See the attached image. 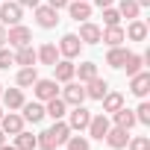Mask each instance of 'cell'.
Instances as JSON below:
<instances>
[{
    "label": "cell",
    "mask_w": 150,
    "mask_h": 150,
    "mask_svg": "<svg viewBox=\"0 0 150 150\" xmlns=\"http://www.w3.org/2000/svg\"><path fill=\"white\" fill-rule=\"evenodd\" d=\"M35 21H38L41 30H53L59 24V15H56L53 6H35Z\"/></svg>",
    "instance_id": "10"
},
{
    "label": "cell",
    "mask_w": 150,
    "mask_h": 150,
    "mask_svg": "<svg viewBox=\"0 0 150 150\" xmlns=\"http://www.w3.org/2000/svg\"><path fill=\"white\" fill-rule=\"evenodd\" d=\"M0 144H6V132L3 129H0Z\"/></svg>",
    "instance_id": "43"
},
{
    "label": "cell",
    "mask_w": 150,
    "mask_h": 150,
    "mask_svg": "<svg viewBox=\"0 0 150 150\" xmlns=\"http://www.w3.org/2000/svg\"><path fill=\"white\" fill-rule=\"evenodd\" d=\"M68 115H71V118H68V127H71V132H74V129H77V132H83V129L88 127V121H91V112H88L83 103H80V106H74Z\"/></svg>",
    "instance_id": "4"
},
{
    "label": "cell",
    "mask_w": 150,
    "mask_h": 150,
    "mask_svg": "<svg viewBox=\"0 0 150 150\" xmlns=\"http://www.w3.org/2000/svg\"><path fill=\"white\" fill-rule=\"evenodd\" d=\"M112 150H124L127 147V141H129V129H121V127H109V132H106V138H103Z\"/></svg>",
    "instance_id": "11"
},
{
    "label": "cell",
    "mask_w": 150,
    "mask_h": 150,
    "mask_svg": "<svg viewBox=\"0 0 150 150\" xmlns=\"http://www.w3.org/2000/svg\"><path fill=\"white\" fill-rule=\"evenodd\" d=\"M135 121H138V124H150V103H147V100L138 103V109H135Z\"/></svg>",
    "instance_id": "33"
},
{
    "label": "cell",
    "mask_w": 150,
    "mask_h": 150,
    "mask_svg": "<svg viewBox=\"0 0 150 150\" xmlns=\"http://www.w3.org/2000/svg\"><path fill=\"white\" fill-rule=\"evenodd\" d=\"M127 53H129V50H124L121 44H118V47H109V53H106V65H109V68H124Z\"/></svg>",
    "instance_id": "26"
},
{
    "label": "cell",
    "mask_w": 150,
    "mask_h": 150,
    "mask_svg": "<svg viewBox=\"0 0 150 150\" xmlns=\"http://www.w3.org/2000/svg\"><path fill=\"white\" fill-rule=\"evenodd\" d=\"M68 135H71L68 121H56L50 129H44V132L38 135V147H41V150H56L59 144H65V141H68Z\"/></svg>",
    "instance_id": "1"
},
{
    "label": "cell",
    "mask_w": 150,
    "mask_h": 150,
    "mask_svg": "<svg viewBox=\"0 0 150 150\" xmlns=\"http://www.w3.org/2000/svg\"><path fill=\"white\" fill-rule=\"evenodd\" d=\"M109 127H112V124H109V118H106V115H91V121H88V127H86V129H88V135H91V138L103 141V138H106V132H109Z\"/></svg>",
    "instance_id": "9"
},
{
    "label": "cell",
    "mask_w": 150,
    "mask_h": 150,
    "mask_svg": "<svg viewBox=\"0 0 150 150\" xmlns=\"http://www.w3.org/2000/svg\"><path fill=\"white\" fill-rule=\"evenodd\" d=\"M135 3H138V6H150V0H135Z\"/></svg>",
    "instance_id": "42"
},
{
    "label": "cell",
    "mask_w": 150,
    "mask_h": 150,
    "mask_svg": "<svg viewBox=\"0 0 150 150\" xmlns=\"http://www.w3.org/2000/svg\"><path fill=\"white\" fill-rule=\"evenodd\" d=\"M21 109H24V115H21V118H24V121H30V124H38V121L44 118V103H41V100H38V103H35V100H33V103H27V100H24V106H21Z\"/></svg>",
    "instance_id": "20"
},
{
    "label": "cell",
    "mask_w": 150,
    "mask_h": 150,
    "mask_svg": "<svg viewBox=\"0 0 150 150\" xmlns=\"http://www.w3.org/2000/svg\"><path fill=\"white\" fill-rule=\"evenodd\" d=\"M86 3H91V0H86Z\"/></svg>",
    "instance_id": "46"
},
{
    "label": "cell",
    "mask_w": 150,
    "mask_h": 150,
    "mask_svg": "<svg viewBox=\"0 0 150 150\" xmlns=\"http://www.w3.org/2000/svg\"><path fill=\"white\" fill-rule=\"evenodd\" d=\"M0 94H3V86H0Z\"/></svg>",
    "instance_id": "44"
},
{
    "label": "cell",
    "mask_w": 150,
    "mask_h": 150,
    "mask_svg": "<svg viewBox=\"0 0 150 150\" xmlns=\"http://www.w3.org/2000/svg\"><path fill=\"white\" fill-rule=\"evenodd\" d=\"M77 74H80V83H88V80L97 77V65L94 62H83V65H77Z\"/></svg>",
    "instance_id": "30"
},
{
    "label": "cell",
    "mask_w": 150,
    "mask_h": 150,
    "mask_svg": "<svg viewBox=\"0 0 150 150\" xmlns=\"http://www.w3.org/2000/svg\"><path fill=\"white\" fill-rule=\"evenodd\" d=\"M68 150H91V141L86 135H68Z\"/></svg>",
    "instance_id": "31"
},
{
    "label": "cell",
    "mask_w": 150,
    "mask_h": 150,
    "mask_svg": "<svg viewBox=\"0 0 150 150\" xmlns=\"http://www.w3.org/2000/svg\"><path fill=\"white\" fill-rule=\"evenodd\" d=\"M124 27L121 24H115V27H106L103 33H100V41H106L109 47H118V44H124Z\"/></svg>",
    "instance_id": "17"
},
{
    "label": "cell",
    "mask_w": 150,
    "mask_h": 150,
    "mask_svg": "<svg viewBox=\"0 0 150 150\" xmlns=\"http://www.w3.org/2000/svg\"><path fill=\"white\" fill-rule=\"evenodd\" d=\"M21 15H24V9L18 3H0V21L3 24L15 27V24H21Z\"/></svg>",
    "instance_id": "13"
},
{
    "label": "cell",
    "mask_w": 150,
    "mask_h": 150,
    "mask_svg": "<svg viewBox=\"0 0 150 150\" xmlns=\"http://www.w3.org/2000/svg\"><path fill=\"white\" fill-rule=\"evenodd\" d=\"M127 147H129V150H150V138H147V135H135V138L127 141Z\"/></svg>",
    "instance_id": "34"
},
{
    "label": "cell",
    "mask_w": 150,
    "mask_h": 150,
    "mask_svg": "<svg viewBox=\"0 0 150 150\" xmlns=\"http://www.w3.org/2000/svg\"><path fill=\"white\" fill-rule=\"evenodd\" d=\"M91 3H94V6H100V9H106V6H112V3H115V0H91Z\"/></svg>",
    "instance_id": "39"
},
{
    "label": "cell",
    "mask_w": 150,
    "mask_h": 150,
    "mask_svg": "<svg viewBox=\"0 0 150 150\" xmlns=\"http://www.w3.org/2000/svg\"><path fill=\"white\" fill-rule=\"evenodd\" d=\"M100 33H103V30H100L97 24H91V21H83L77 35H80V41H83V44H100Z\"/></svg>",
    "instance_id": "12"
},
{
    "label": "cell",
    "mask_w": 150,
    "mask_h": 150,
    "mask_svg": "<svg viewBox=\"0 0 150 150\" xmlns=\"http://www.w3.org/2000/svg\"><path fill=\"white\" fill-rule=\"evenodd\" d=\"M35 80H38V71H35V65H33V68H21V71H18V77H15L18 88H30Z\"/></svg>",
    "instance_id": "25"
},
{
    "label": "cell",
    "mask_w": 150,
    "mask_h": 150,
    "mask_svg": "<svg viewBox=\"0 0 150 150\" xmlns=\"http://www.w3.org/2000/svg\"><path fill=\"white\" fill-rule=\"evenodd\" d=\"M35 59H38L41 65H50V68H53V65L59 62V47H56V44H41V47L35 50Z\"/></svg>",
    "instance_id": "18"
},
{
    "label": "cell",
    "mask_w": 150,
    "mask_h": 150,
    "mask_svg": "<svg viewBox=\"0 0 150 150\" xmlns=\"http://www.w3.org/2000/svg\"><path fill=\"white\" fill-rule=\"evenodd\" d=\"M44 115H50L53 121H62V118L68 115V103H65V100L56 94V97H50V100L44 103Z\"/></svg>",
    "instance_id": "15"
},
{
    "label": "cell",
    "mask_w": 150,
    "mask_h": 150,
    "mask_svg": "<svg viewBox=\"0 0 150 150\" xmlns=\"http://www.w3.org/2000/svg\"><path fill=\"white\" fill-rule=\"evenodd\" d=\"M0 118H3V109H0Z\"/></svg>",
    "instance_id": "45"
},
{
    "label": "cell",
    "mask_w": 150,
    "mask_h": 150,
    "mask_svg": "<svg viewBox=\"0 0 150 150\" xmlns=\"http://www.w3.org/2000/svg\"><path fill=\"white\" fill-rule=\"evenodd\" d=\"M18 6H21V9H35L38 0H18Z\"/></svg>",
    "instance_id": "38"
},
{
    "label": "cell",
    "mask_w": 150,
    "mask_h": 150,
    "mask_svg": "<svg viewBox=\"0 0 150 150\" xmlns=\"http://www.w3.org/2000/svg\"><path fill=\"white\" fill-rule=\"evenodd\" d=\"M138 12H141V6L135 3V0H121V6H118V15L121 18H138Z\"/></svg>",
    "instance_id": "29"
},
{
    "label": "cell",
    "mask_w": 150,
    "mask_h": 150,
    "mask_svg": "<svg viewBox=\"0 0 150 150\" xmlns=\"http://www.w3.org/2000/svg\"><path fill=\"white\" fill-rule=\"evenodd\" d=\"M0 150H18L15 144H0Z\"/></svg>",
    "instance_id": "41"
},
{
    "label": "cell",
    "mask_w": 150,
    "mask_h": 150,
    "mask_svg": "<svg viewBox=\"0 0 150 150\" xmlns=\"http://www.w3.org/2000/svg\"><path fill=\"white\" fill-rule=\"evenodd\" d=\"M103 24H106V27H115V24H121V15H118V9L106 6V9H103Z\"/></svg>",
    "instance_id": "35"
},
{
    "label": "cell",
    "mask_w": 150,
    "mask_h": 150,
    "mask_svg": "<svg viewBox=\"0 0 150 150\" xmlns=\"http://www.w3.org/2000/svg\"><path fill=\"white\" fill-rule=\"evenodd\" d=\"M15 147H18V150H35V147H38V138H35L33 132L21 129V132L15 135Z\"/></svg>",
    "instance_id": "28"
},
{
    "label": "cell",
    "mask_w": 150,
    "mask_h": 150,
    "mask_svg": "<svg viewBox=\"0 0 150 150\" xmlns=\"http://www.w3.org/2000/svg\"><path fill=\"white\" fill-rule=\"evenodd\" d=\"M62 100L68 103V106H80L83 100H86V86L83 83H65V88H62Z\"/></svg>",
    "instance_id": "3"
},
{
    "label": "cell",
    "mask_w": 150,
    "mask_h": 150,
    "mask_svg": "<svg viewBox=\"0 0 150 150\" xmlns=\"http://www.w3.org/2000/svg\"><path fill=\"white\" fill-rule=\"evenodd\" d=\"M6 41H9L12 47H27V44L33 41V33H30L24 24H15V27H9V33H6Z\"/></svg>",
    "instance_id": "5"
},
{
    "label": "cell",
    "mask_w": 150,
    "mask_h": 150,
    "mask_svg": "<svg viewBox=\"0 0 150 150\" xmlns=\"http://www.w3.org/2000/svg\"><path fill=\"white\" fill-rule=\"evenodd\" d=\"M124 35H127L129 41H144V38H147V24H144V21H138V18H132V21H129V27L124 30Z\"/></svg>",
    "instance_id": "22"
},
{
    "label": "cell",
    "mask_w": 150,
    "mask_h": 150,
    "mask_svg": "<svg viewBox=\"0 0 150 150\" xmlns=\"http://www.w3.org/2000/svg\"><path fill=\"white\" fill-rule=\"evenodd\" d=\"M38 59H35V50H33V44H27V47H18V53H15V65H21V68H33Z\"/></svg>",
    "instance_id": "24"
},
{
    "label": "cell",
    "mask_w": 150,
    "mask_h": 150,
    "mask_svg": "<svg viewBox=\"0 0 150 150\" xmlns=\"http://www.w3.org/2000/svg\"><path fill=\"white\" fill-rule=\"evenodd\" d=\"M112 118H115V127H121V129H132L138 121H135V112L132 109H127V106H121L118 112H112Z\"/></svg>",
    "instance_id": "21"
},
{
    "label": "cell",
    "mask_w": 150,
    "mask_h": 150,
    "mask_svg": "<svg viewBox=\"0 0 150 150\" xmlns=\"http://www.w3.org/2000/svg\"><path fill=\"white\" fill-rule=\"evenodd\" d=\"M129 91L135 94V97H147V91H150V74L147 71H138V74H132L129 77Z\"/></svg>",
    "instance_id": "6"
},
{
    "label": "cell",
    "mask_w": 150,
    "mask_h": 150,
    "mask_svg": "<svg viewBox=\"0 0 150 150\" xmlns=\"http://www.w3.org/2000/svg\"><path fill=\"white\" fill-rule=\"evenodd\" d=\"M106 91H109V83L100 80V77H94V80L86 83V97H91V100H103Z\"/></svg>",
    "instance_id": "19"
},
{
    "label": "cell",
    "mask_w": 150,
    "mask_h": 150,
    "mask_svg": "<svg viewBox=\"0 0 150 150\" xmlns=\"http://www.w3.org/2000/svg\"><path fill=\"white\" fill-rule=\"evenodd\" d=\"M0 47H6V27L0 24Z\"/></svg>",
    "instance_id": "40"
},
{
    "label": "cell",
    "mask_w": 150,
    "mask_h": 150,
    "mask_svg": "<svg viewBox=\"0 0 150 150\" xmlns=\"http://www.w3.org/2000/svg\"><path fill=\"white\" fill-rule=\"evenodd\" d=\"M33 91H35V97H38L41 103H47L50 97L59 94V86H56V80H35V83H33Z\"/></svg>",
    "instance_id": "8"
},
{
    "label": "cell",
    "mask_w": 150,
    "mask_h": 150,
    "mask_svg": "<svg viewBox=\"0 0 150 150\" xmlns=\"http://www.w3.org/2000/svg\"><path fill=\"white\" fill-rule=\"evenodd\" d=\"M141 62H144V59H141L138 53H127V59H124V68H127V74H129V77L141 71Z\"/></svg>",
    "instance_id": "32"
},
{
    "label": "cell",
    "mask_w": 150,
    "mask_h": 150,
    "mask_svg": "<svg viewBox=\"0 0 150 150\" xmlns=\"http://www.w3.org/2000/svg\"><path fill=\"white\" fill-rule=\"evenodd\" d=\"M124 106V94L121 91H106L103 94V112H118Z\"/></svg>",
    "instance_id": "27"
},
{
    "label": "cell",
    "mask_w": 150,
    "mask_h": 150,
    "mask_svg": "<svg viewBox=\"0 0 150 150\" xmlns=\"http://www.w3.org/2000/svg\"><path fill=\"white\" fill-rule=\"evenodd\" d=\"M80 50H83V41H80L77 33H68V35L59 41V56H65V59H77Z\"/></svg>",
    "instance_id": "2"
},
{
    "label": "cell",
    "mask_w": 150,
    "mask_h": 150,
    "mask_svg": "<svg viewBox=\"0 0 150 150\" xmlns=\"http://www.w3.org/2000/svg\"><path fill=\"white\" fill-rule=\"evenodd\" d=\"M68 12H71V18L74 21H88L91 18V3H86V0H71L68 3Z\"/></svg>",
    "instance_id": "16"
},
{
    "label": "cell",
    "mask_w": 150,
    "mask_h": 150,
    "mask_svg": "<svg viewBox=\"0 0 150 150\" xmlns=\"http://www.w3.org/2000/svg\"><path fill=\"white\" fill-rule=\"evenodd\" d=\"M0 129H3L6 135H18V132L24 129V118H21L18 112H9V115L0 118Z\"/></svg>",
    "instance_id": "14"
},
{
    "label": "cell",
    "mask_w": 150,
    "mask_h": 150,
    "mask_svg": "<svg viewBox=\"0 0 150 150\" xmlns=\"http://www.w3.org/2000/svg\"><path fill=\"white\" fill-rule=\"evenodd\" d=\"M9 65H15V53L6 50V47H0V71H6Z\"/></svg>",
    "instance_id": "36"
},
{
    "label": "cell",
    "mask_w": 150,
    "mask_h": 150,
    "mask_svg": "<svg viewBox=\"0 0 150 150\" xmlns=\"http://www.w3.org/2000/svg\"><path fill=\"white\" fill-rule=\"evenodd\" d=\"M68 3H71V0H47V6H53L56 12H59V9H65Z\"/></svg>",
    "instance_id": "37"
},
{
    "label": "cell",
    "mask_w": 150,
    "mask_h": 150,
    "mask_svg": "<svg viewBox=\"0 0 150 150\" xmlns=\"http://www.w3.org/2000/svg\"><path fill=\"white\" fill-rule=\"evenodd\" d=\"M53 74H56V83H71L74 77H77V65H74L71 59H59L56 65H53Z\"/></svg>",
    "instance_id": "7"
},
{
    "label": "cell",
    "mask_w": 150,
    "mask_h": 150,
    "mask_svg": "<svg viewBox=\"0 0 150 150\" xmlns=\"http://www.w3.org/2000/svg\"><path fill=\"white\" fill-rule=\"evenodd\" d=\"M0 97H3V103H6V109H9V112H15V109H21V106H24V91H21V88H6Z\"/></svg>",
    "instance_id": "23"
}]
</instances>
